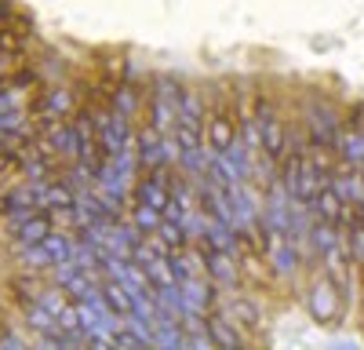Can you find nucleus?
I'll return each instance as SVG.
<instances>
[{
	"label": "nucleus",
	"instance_id": "nucleus-1",
	"mask_svg": "<svg viewBox=\"0 0 364 350\" xmlns=\"http://www.w3.org/2000/svg\"><path fill=\"white\" fill-rule=\"evenodd\" d=\"M302 128H306L314 146H328V150H336L339 132L346 128V113H339L328 99L314 95V99H306V106H302Z\"/></svg>",
	"mask_w": 364,
	"mask_h": 350
},
{
	"label": "nucleus",
	"instance_id": "nucleus-2",
	"mask_svg": "<svg viewBox=\"0 0 364 350\" xmlns=\"http://www.w3.org/2000/svg\"><path fill=\"white\" fill-rule=\"evenodd\" d=\"M135 154H139V171L171 168V164H178V142H175V135H164V132H157L154 124H146V128L139 132Z\"/></svg>",
	"mask_w": 364,
	"mask_h": 350
},
{
	"label": "nucleus",
	"instance_id": "nucleus-3",
	"mask_svg": "<svg viewBox=\"0 0 364 350\" xmlns=\"http://www.w3.org/2000/svg\"><path fill=\"white\" fill-rule=\"evenodd\" d=\"M252 113H255L259 132H262V150H266L269 157H277V161H281V157H284V150H288V124L281 121L277 102H273L269 95H255Z\"/></svg>",
	"mask_w": 364,
	"mask_h": 350
},
{
	"label": "nucleus",
	"instance_id": "nucleus-4",
	"mask_svg": "<svg viewBox=\"0 0 364 350\" xmlns=\"http://www.w3.org/2000/svg\"><path fill=\"white\" fill-rule=\"evenodd\" d=\"M306 310H310V317L317 321V325H336L339 314L346 310L343 292L336 288V281H331L324 270L314 277V285H310V292H306Z\"/></svg>",
	"mask_w": 364,
	"mask_h": 350
},
{
	"label": "nucleus",
	"instance_id": "nucleus-5",
	"mask_svg": "<svg viewBox=\"0 0 364 350\" xmlns=\"http://www.w3.org/2000/svg\"><path fill=\"white\" fill-rule=\"evenodd\" d=\"M240 139L237 132V102L233 106H211L208 110V121H204V142H208V150H230V146Z\"/></svg>",
	"mask_w": 364,
	"mask_h": 350
},
{
	"label": "nucleus",
	"instance_id": "nucleus-6",
	"mask_svg": "<svg viewBox=\"0 0 364 350\" xmlns=\"http://www.w3.org/2000/svg\"><path fill=\"white\" fill-rule=\"evenodd\" d=\"M171 201V168H154L142 171L132 183V204H154V208H168Z\"/></svg>",
	"mask_w": 364,
	"mask_h": 350
},
{
	"label": "nucleus",
	"instance_id": "nucleus-7",
	"mask_svg": "<svg viewBox=\"0 0 364 350\" xmlns=\"http://www.w3.org/2000/svg\"><path fill=\"white\" fill-rule=\"evenodd\" d=\"M70 110H73L70 88H41L37 99L29 102V117H33L37 124H44V121H63V117H70Z\"/></svg>",
	"mask_w": 364,
	"mask_h": 350
},
{
	"label": "nucleus",
	"instance_id": "nucleus-8",
	"mask_svg": "<svg viewBox=\"0 0 364 350\" xmlns=\"http://www.w3.org/2000/svg\"><path fill=\"white\" fill-rule=\"evenodd\" d=\"M262 252H266V262L273 267V274H281V277H295L299 262H306V255H302V248L291 238H273V241H266Z\"/></svg>",
	"mask_w": 364,
	"mask_h": 350
},
{
	"label": "nucleus",
	"instance_id": "nucleus-9",
	"mask_svg": "<svg viewBox=\"0 0 364 350\" xmlns=\"http://www.w3.org/2000/svg\"><path fill=\"white\" fill-rule=\"evenodd\" d=\"M55 219H51V212H44V208H37L29 219H22L18 226H15V248H29V245H41L48 233L55 230L51 226Z\"/></svg>",
	"mask_w": 364,
	"mask_h": 350
},
{
	"label": "nucleus",
	"instance_id": "nucleus-10",
	"mask_svg": "<svg viewBox=\"0 0 364 350\" xmlns=\"http://www.w3.org/2000/svg\"><path fill=\"white\" fill-rule=\"evenodd\" d=\"M204 248V245H200ZM204 274L215 281L219 288L237 285V255L230 252H215V248H204Z\"/></svg>",
	"mask_w": 364,
	"mask_h": 350
},
{
	"label": "nucleus",
	"instance_id": "nucleus-11",
	"mask_svg": "<svg viewBox=\"0 0 364 350\" xmlns=\"http://www.w3.org/2000/svg\"><path fill=\"white\" fill-rule=\"evenodd\" d=\"M204 121H208V106L197 92L182 88L178 99H175V124H190V128H200L204 132Z\"/></svg>",
	"mask_w": 364,
	"mask_h": 350
},
{
	"label": "nucleus",
	"instance_id": "nucleus-12",
	"mask_svg": "<svg viewBox=\"0 0 364 350\" xmlns=\"http://www.w3.org/2000/svg\"><path fill=\"white\" fill-rule=\"evenodd\" d=\"M310 212H314L317 219H324V223H336V226H339V219H343V212H346V201L336 193V186H331V183H324L321 193H317L314 204H310Z\"/></svg>",
	"mask_w": 364,
	"mask_h": 350
},
{
	"label": "nucleus",
	"instance_id": "nucleus-13",
	"mask_svg": "<svg viewBox=\"0 0 364 350\" xmlns=\"http://www.w3.org/2000/svg\"><path fill=\"white\" fill-rule=\"evenodd\" d=\"M208 329H211V336H215V346H245V343H248L245 336H240L237 321L226 317V314L211 310V314H208Z\"/></svg>",
	"mask_w": 364,
	"mask_h": 350
},
{
	"label": "nucleus",
	"instance_id": "nucleus-14",
	"mask_svg": "<svg viewBox=\"0 0 364 350\" xmlns=\"http://www.w3.org/2000/svg\"><path fill=\"white\" fill-rule=\"evenodd\" d=\"M139 92H135V84H128V80H120L117 88H109V106L117 110V113H124V117H135L139 113Z\"/></svg>",
	"mask_w": 364,
	"mask_h": 350
},
{
	"label": "nucleus",
	"instance_id": "nucleus-15",
	"mask_svg": "<svg viewBox=\"0 0 364 350\" xmlns=\"http://www.w3.org/2000/svg\"><path fill=\"white\" fill-rule=\"evenodd\" d=\"M102 299H106V307H109L117 317H128L132 299H128V288L120 285L117 277H106V281H102Z\"/></svg>",
	"mask_w": 364,
	"mask_h": 350
},
{
	"label": "nucleus",
	"instance_id": "nucleus-16",
	"mask_svg": "<svg viewBox=\"0 0 364 350\" xmlns=\"http://www.w3.org/2000/svg\"><path fill=\"white\" fill-rule=\"evenodd\" d=\"M132 223L146 233V238H154V233L161 230V223H164V212L161 208H154V204H132Z\"/></svg>",
	"mask_w": 364,
	"mask_h": 350
},
{
	"label": "nucleus",
	"instance_id": "nucleus-17",
	"mask_svg": "<svg viewBox=\"0 0 364 350\" xmlns=\"http://www.w3.org/2000/svg\"><path fill=\"white\" fill-rule=\"evenodd\" d=\"M154 346H164V350H186V329H182L178 321L157 325V332H154Z\"/></svg>",
	"mask_w": 364,
	"mask_h": 350
},
{
	"label": "nucleus",
	"instance_id": "nucleus-18",
	"mask_svg": "<svg viewBox=\"0 0 364 350\" xmlns=\"http://www.w3.org/2000/svg\"><path fill=\"white\" fill-rule=\"evenodd\" d=\"M157 238H161L164 245H171V248H186V245H190L186 226H182L178 219H171V216H164V223H161V230H157Z\"/></svg>",
	"mask_w": 364,
	"mask_h": 350
},
{
	"label": "nucleus",
	"instance_id": "nucleus-19",
	"mask_svg": "<svg viewBox=\"0 0 364 350\" xmlns=\"http://www.w3.org/2000/svg\"><path fill=\"white\" fill-rule=\"evenodd\" d=\"M346 245H350V255H353V262L360 267V274H364V223H353V230L346 233Z\"/></svg>",
	"mask_w": 364,
	"mask_h": 350
},
{
	"label": "nucleus",
	"instance_id": "nucleus-20",
	"mask_svg": "<svg viewBox=\"0 0 364 350\" xmlns=\"http://www.w3.org/2000/svg\"><path fill=\"white\" fill-rule=\"evenodd\" d=\"M230 317H233V321L245 317L240 325H255V321H259V310H255L248 299H233V303H230Z\"/></svg>",
	"mask_w": 364,
	"mask_h": 350
},
{
	"label": "nucleus",
	"instance_id": "nucleus-21",
	"mask_svg": "<svg viewBox=\"0 0 364 350\" xmlns=\"http://www.w3.org/2000/svg\"><path fill=\"white\" fill-rule=\"evenodd\" d=\"M15 106H18V92L4 84V92H0V113H8V110H15Z\"/></svg>",
	"mask_w": 364,
	"mask_h": 350
},
{
	"label": "nucleus",
	"instance_id": "nucleus-22",
	"mask_svg": "<svg viewBox=\"0 0 364 350\" xmlns=\"http://www.w3.org/2000/svg\"><path fill=\"white\" fill-rule=\"evenodd\" d=\"M357 223H364V201L357 204Z\"/></svg>",
	"mask_w": 364,
	"mask_h": 350
},
{
	"label": "nucleus",
	"instance_id": "nucleus-23",
	"mask_svg": "<svg viewBox=\"0 0 364 350\" xmlns=\"http://www.w3.org/2000/svg\"><path fill=\"white\" fill-rule=\"evenodd\" d=\"M0 336H4V317H0Z\"/></svg>",
	"mask_w": 364,
	"mask_h": 350
}]
</instances>
